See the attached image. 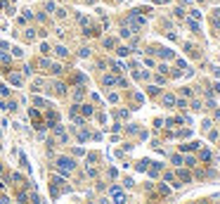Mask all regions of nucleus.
Returning a JSON list of instances; mask_svg holds the SVG:
<instances>
[{"label":"nucleus","instance_id":"1","mask_svg":"<svg viewBox=\"0 0 220 204\" xmlns=\"http://www.w3.org/2000/svg\"><path fill=\"white\" fill-rule=\"evenodd\" d=\"M57 164H59V169H64V171H71L73 169V161L71 159H59Z\"/></svg>","mask_w":220,"mask_h":204},{"label":"nucleus","instance_id":"2","mask_svg":"<svg viewBox=\"0 0 220 204\" xmlns=\"http://www.w3.org/2000/svg\"><path fill=\"white\" fill-rule=\"evenodd\" d=\"M111 197H114V199H116L118 204H123V192H121L118 188H114V190H111Z\"/></svg>","mask_w":220,"mask_h":204}]
</instances>
